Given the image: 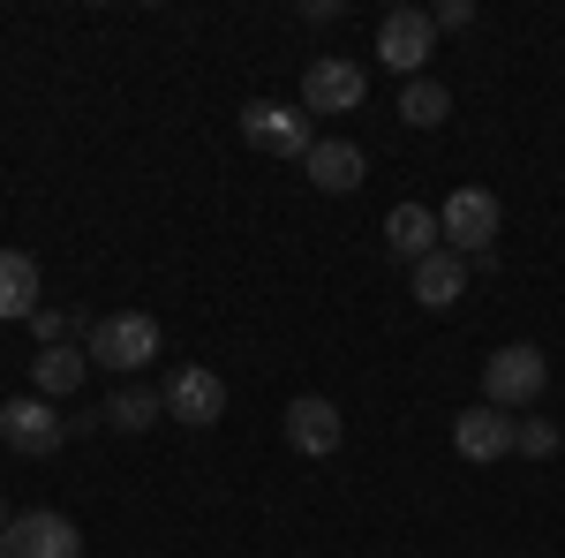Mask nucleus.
Listing matches in <instances>:
<instances>
[{"mask_svg":"<svg viewBox=\"0 0 565 558\" xmlns=\"http://www.w3.org/2000/svg\"><path fill=\"white\" fill-rule=\"evenodd\" d=\"M84 355L98 370H143V362H159V317H143V309H114V317H98L84 333Z\"/></svg>","mask_w":565,"mask_h":558,"instance_id":"1","label":"nucleus"},{"mask_svg":"<svg viewBox=\"0 0 565 558\" xmlns=\"http://www.w3.org/2000/svg\"><path fill=\"white\" fill-rule=\"evenodd\" d=\"M543 386H551V355L535 340H505L482 362V400L490 408H527V400H543Z\"/></svg>","mask_w":565,"mask_h":558,"instance_id":"2","label":"nucleus"},{"mask_svg":"<svg viewBox=\"0 0 565 558\" xmlns=\"http://www.w3.org/2000/svg\"><path fill=\"white\" fill-rule=\"evenodd\" d=\"M498 227H505V212H498V197L490 189H452L445 197V212H437V234H445V250H468V257H482L490 242H498Z\"/></svg>","mask_w":565,"mask_h":558,"instance_id":"3","label":"nucleus"},{"mask_svg":"<svg viewBox=\"0 0 565 558\" xmlns=\"http://www.w3.org/2000/svg\"><path fill=\"white\" fill-rule=\"evenodd\" d=\"M0 558H84V528L68 514H15L0 528Z\"/></svg>","mask_w":565,"mask_h":558,"instance_id":"4","label":"nucleus"},{"mask_svg":"<svg viewBox=\"0 0 565 558\" xmlns=\"http://www.w3.org/2000/svg\"><path fill=\"white\" fill-rule=\"evenodd\" d=\"M430 45H437V23H430V8H385V23H377V61H385L392 76H423V61H430Z\"/></svg>","mask_w":565,"mask_h":558,"instance_id":"5","label":"nucleus"},{"mask_svg":"<svg viewBox=\"0 0 565 558\" xmlns=\"http://www.w3.org/2000/svg\"><path fill=\"white\" fill-rule=\"evenodd\" d=\"M0 445L23 453V461H53V453L68 445V423H61L45 400H23V392H15V400L0 408Z\"/></svg>","mask_w":565,"mask_h":558,"instance_id":"6","label":"nucleus"},{"mask_svg":"<svg viewBox=\"0 0 565 558\" xmlns=\"http://www.w3.org/2000/svg\"><path fill=\"white\" fill-rule=\"evenodd\" d=\"M370 98V76H362V61H309L302 69V114H354Z\"/></svg>","mask_w":565,"mask_h":558,"instance_id":"7","label":"nucleus"},{"mask_svg":"<svg viewBox=\"0 0 565 558\" xmlns=\"http://www.w3.org/2000/svg\"><path fill=\"white\" fill-rule=\"evenodd\" d=\"M242 136L257 144L264 159H309V144H317L302 106H271V98H257V106L242 114Z\"/></svg>","mask_w":565,"mask_h":558,"instance_id":"8","label":"nucleus"},{"mask_svg":"<svg viewBox=\"0 0 565 558\" xmlns=\"http://www.w3.org/2000/svg\"><path fill=\"white\" fill-rule=\"evenodd\" d=\"M167 415L189 423V430H212L226 415V378L204 370V362H181L174 378H167Z\"/></svg>","mask_w":565,"mask_h":558,"instance_id":"9","label":"nucleus"},{"mask_svg":"<svg viewBox=\"0 0 565 558\" xmlns=\"http://www.w3.org/2000/svg\"><path fill=\"white\" fill-rule=\"evenodd\" d=\"M287 445L295 453H309V461H324V453H340V438H348V423H340V408L324 400V392H302V400H287Z\"/></svg>","mask_w":565,"mask_h":558,"instance_id":"10","label":"nucleus"},{"mask_svg":"<svg viewBox=\"0 0 565 558\" xmlns=\"http://www.w3.org/2000/svg\"><path fill=\"white\" fill-rule=\"evenodd\" d=\"M452 445H460V461H505L513 453V423H505V408H460L452 415Z\"/></svg>","mask_w":565,"mask_h":558,"instance_id":"11","label":"nucleus"},{"mask_svg":"<svg viewBox=\"0 0 565 558\" xmlns=\"http://www.w3.org/2000/svg\"><path fill=\"white\" fill-rule=\"evenodd\" d=\"M309 181L324 189V197H348V189H362V173H370V159H362V144H340V136H324V144H309Z\"/></svg>","mask_w":565,"mask_h":558,"instance_id":"12","label":"nucleus"},{"mask_svg":"<svg viewBox=\"0 0 565 558\" xmlns=\"http://www.w3.org/2000/svg\"><path fill=\"white\" fill-rule=\"evenodd\" d=\"M385 250H392V257H407V264H423L430 250H445V234H437V212H430V204H392V219H385Z\"/></svg>","mask_w":565,"mask_h":558,"instance_id":"13","label":"nucleus"},{"mask_svg":"<svg viewBox=\"0 0 565 558\" xmlns=\"http://www.w3.org/2000/svg\"><path fill=\"white\" fill-rule=\"evenodd\" d=\"M460 295H468V257L460 250H430V257L415 264V302L423 309H452Z\"/></svg>","mask_w":565,"mask_h":558,"instance_id":"14","label":"nucleus"},{"mask_svg":"<svg viewBox=\"0 0 565 558\" xmlns=\"http://www.w3.org/2000/svg\"><path fill=\"white\" fill-rule=\"evenodd\" d=\"M8 317H39V264L23 250H0V325Z\"/></svg>","mask_w":565,"mask_h":558,"instance_id":"15","label":"nucleus"},{"mask_svg":"<svg viewBox=\"0 0 565 558\" xmlns=\"http://www.w3.org/2000/svg\"><path fill=\"white\" fill-rule=\"evenodd\" d=\"M84 347H39V362H31V386L39 400H61V392H84Z\"/></svg>","mask_w":565,"mask_h":558,"instance_id":"16","label":"nucleus"},{"mask_svg":"<svg viewBox=\"0 0 565 558\" xmlns=\"http://www.w3.org/2000/svg\"><path fill=\"white\" fill-rule=\"evenodd\" d=\"M159 415H167V392H151V386H121L106 400V423L114 430H151Z\"/></svg>","mask_w":565,"mask_h":558,"instance_id":"17","label":"nucleus"},{"mask_svg":"<svg viewBox=\"0 0 565 558\" xmlns=\"http://www.w3.org/2000/svg\"><path fill=\"white\" fill-rule=\"evenodd\" d=\"M445 114H452V91L430 84V76H415V84L399 91V122H407V129H437Z\"/></svg>","mask_w":565,"mask_h":558,"instance_id":"18","label":"nucleus"},{"mask_svg":"<svg viewBox=\"0 0 565 558\" xmlns=\"http://www.w3.org/2000/svg\"><path fill=\"white\" fill-rule=\"evenodd\" d=\"M513 453H527V461H551V453H558V423H551V415H527V423H513Z\"/></svg>","mask_w":565,"mask_h":558,"instance_id":"19","label":"nucleus"},{"mask_svg":"<svg viewBox=\"0 0 565 558\" xmlns=\"http://www.w3.org/2000/svg\"><path fill=\"white\" fill-rule=\"evenodd\" d=\"M31 333H39L45 347H68V333H76V317H61V309H39V317H31Z\"/></svg>","mask_w":565,"mask_h":558,"instance_id":"20","label":"nucleus"},{"mask_svg":"<svg viewBox=\"0 0 565 558\" xmlns=\"http://www.w3.org/2000/svg\"><path fill=\"white\" fill-rule=\"evenodd\" d=\"M430 23H437V31H468V23H476V0H437Z\"/></svg>","mask_w":565,"mask_h":558,"instance_id":"21","label":"nucleus"},{"mask_svg":"<svg viewBox=\"0 0 565 558\" xmlns=\"http://www.w3.org/2000/svg\"><path fill=\"white\" fill-rule=\"evenodd\" d=\"M8 520H15V514H8V498H0V528H8Z\"/></svg>","mask_w":565,"mask_h":558,"instance_id":"22","label":"nucleus"}]
</instances>
